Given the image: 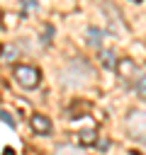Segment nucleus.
<instances>
[{"label": "nucleus", "instance_id": "nucleus-1", "mask_svg": "<svg viewBox=\"0 0 146 155\" xmlns=\"http://www.w3.org/2000/svg\"><path fill=\"white\" fill-rule=\"evenodd\" d=\"M90 78H92V70L83 61H71L68 68H66V73H63V82L66 85H83Z\"/></svg>", "mask_w": 146, "mask_h": 155}, {"label": "nucleus", "instance_id": "nucleus-2", "mask_svg": "<svg viewBox=\"0 0 146 155\" xmlns=\"http://www.w3.org/2000/svg\"><path fill=\"white\" fill-rule=\"evenodd\" d=\"M12 75H15V80H17L22 87H27V90H34V87L39 85V80H41V75H39V70H36L34 65H15Z\"/></svg>", "mask_w": 146, "mask_h": 155}, {"label": "nucleus", "instance_id": "nucleus-8", "mask_svg": "<svg viewBox=\"0 0 146 155\" xmlns=\"http://www.w3.org/2000/svg\"><path fill=\"white\" fill-rule=\"evenodd\" d=\"M102 63H105L107 68H117V63H114V53H112V51L102 53Z\"/></svg>", "mask_w": 146, "mask_h": 155}, {"label": "nucleus", "instance_id": "nucleus-7", "mask_svg": "<svg viewBox=\"0 0 146 155\" xmlns=\"http://www.w3.org/2000/svg\"><path fill=\"white\" fill-rule=\"evenodd\" d=\"M78 138H80V143H88V145H95L97 143V136L92 131H83V133H78Z\"/></svg>", "mask_w": 146, "mask_h": 155}, {"label": "nucleus", "instance_id": "nucleus-6", "mask_svg": "<svg viewBox=\"0 0 146 155\" xmlns=\"http://www.w3.org/2000/svg\"><path fill=\"white\" fill-rule=\"evenodd\" d=\"M88 39H90V44H92V46H100V41H102V31L90 27V29H88Z\"/></svg>", "mask_w": 146, "mask_h": 155}, {"label": "nucleus", "instance_id": "nucleus-10", "mask_svg": "<svg viewBox=\"0 0 146 155\" xmlns=\"http://www.w3.org/2000/svg\"><path fill=\"white\" fill-rule=\"evenodd\" d=\"M139 92H146V78L139 80Z\"/></svg>", "mask_w": 146, "mask_h": 155}, {"label": "nucleus", "instance_id": "nucleus-12", "mask_svg": "<svg viewBox=\"0 0 146 155\" xmlns=\"http://www.w3.org/2000/svg\"><path fill=\"white\" fill-rule=\"evenodd\" d=\"M131 2H141V0H131Z\"/></svg>", "mask_w": 146, "mask_h": 155}, {"label": "nucleus", "instance_id": "nucleus-11", "mask_svg": "<svg viewBox=\"0 0 146 155\" xmlns=\"http://www.w3.org/2000/svg\"><path fill=\"white\" fill-rule=\"evenodd\" d=\"M2 155H15V150H12V148H5V150H2Z\"/></svg>", "mask_w": 146, "mask_h": 155}, {"label": "nucleus", "instance_id": "nucleus-4", "mask_svg": "<svg viewBox=\"0 0 146 155\" xmlns=\"http://www.w3.org/2000/svg\"><path fill=\"white\" fill-rule=\"evenodd\" d=\"M29 126H32V131L39 133V136H49V133H51V121H49V116L34 114V116L29 119Z\"/></svg>", "mask_w": 146, "mask_h": 155}, {"label": "nucleus", "instance_id": "nucleus-5", "mask_svg": "<svg viewBox=\"0 0 146 155\" xmlns=\"http://www.w3.org/2000/svg\"><path fill=\"white\" fill-rule=\"evenodd\" d=\"M56 155H88L83 148H75V145H68V143H63V145H58L56 148Z\"/></svg>", "mask_w": 146, "mask_h": 155}, {"label": "nucleus", "instance_id": "nucleus-9", "mask_svg": "<svg viewBox=\"0 0 146 155\" xmlns=\"http://www.w3.org/2000/svg\"><path fill=\"white\" fill-rule=\"evenodd\" d=\"M0 121H2V124H7V126H15V119H12L7 111H0Z\"/></svg>", "mask_w": 146, "mask_h": 155}, {"label": "nucleus", "instance_id": "nucleus-3", "mask_svg": "<svg viewBox=\"0 0 146 155\" xmlns=\"http://www.w3.org/2000/svg\"><path fill=\"white\" fill-rule=\"evenodd\" d=\"M127 128H129V133H131L134 138L146 140V111H141V109L131 111V114L127 116Z\"/></svg>", "mask_w": 146, "mask_h": 155}]
</instances>
